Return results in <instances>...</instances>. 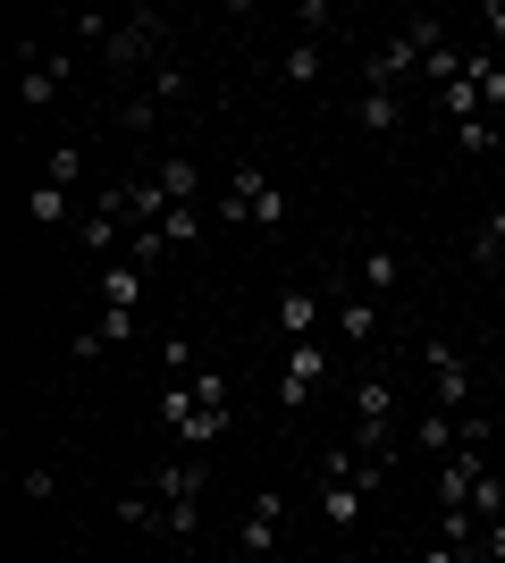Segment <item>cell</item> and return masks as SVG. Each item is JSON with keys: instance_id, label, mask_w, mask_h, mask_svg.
I'll use <instances>...</instances> for the list:
<instances>
[{"instance_id": "1", "label": "cell", "mask_w": 505, "mask_h": 563, "mask_svg": "<svg viewBox=\"0 0 505 563\" xmlns=\"http://www.w3.org/2000/svg\"><path fill=\"white\" fill-rule=\"evenodd\" d=\"M211 228H287V194L270 186L262 161H237V168H228V194H219Z\"/></svg>"}, {"instance_id": "2", "label": "cell", "mask_w": 505, "mask_h": 563, "mask_svg": "<svg viewBox=\"0 0 505 563\" xmlns=\"http://www.w3.org/2000/svg\"><path fill=\"white\" fill-rule=\"evenodd\" d=\"M354 454L396 463V378H387V371L354 378Z\"/></svg>"}, {"instance_id": "3", "label": "cell", "mask_w": 505, "mask_h": 563, "mask_svg": "<svg viewBox=\"0 0 505 563\" xmlns=\"http://www.w3.org/2000/svg\"><path fill=\"white\" fill-rule=\"evenodd\" d=\"M101 59H110V68H161L168 59V18L161 9H135V18H119L110 25V43H101Z\"/></svg>"}, {"instance_id": "4", "label": "cell", "mask_w": 505, "mask_h": 563, "mask_svg": "<svg viewBox=\"0 0 505 563\" xmlns=\"http://www.w3.org/2000/svg\"><path fill=\"white\" fill-rule=\"evenodd\" d=\"M228 421H237L228 378H219V371H194V412H186V429H177V446H186V454H211L219 438H228Z\"/></svg>"}, {"instance_id": "5", "label": "cell", "mask_w": 505, "mask_h": 563, "mask_svg": "<svg viewBox=\"0 0 505 563\" xmlns=\"http://www.w3.org/2000/svg\"><path fill=\"white\" fill-rule=\"evenodd\" d=\"M278 530H287V496H278V488L244 496V521H237V555H244V563H270V555H278Z\"/></svg>"}, {"instance_id": "6", "label": "cell", "mask_w": 505, "mask_h": 563, "mask_svg": "<svg viewBox=\"0 0 505 563\" xmlns=\"http://www.w3.org/2000/svg\"><path fill=\"white\" fill-rule=\"evenodd\" d=\"M421 371H430V396H438V412L472 421V371H463V353L447 345V336H430V345H421Z\"/></svg>"}, {"instance_id": "7", "label": "cell", "mask_w": 505, "mask_h": 563, "mask_svg": "<svg viewBox=\"0 0 505 563\" xmlns=\"http://www.w3.org/2000/svg\"><path fill=\"white\" fill-rule=\"evenodd\" d=\"M161 505H186V514H202V496H211V454H177V463H152L144 479Z\"/></svg>"}, {"instance_id": "8", "label": "cell", "mask_w": 505, "mask_h": 563, "mask_svg": "<svg viewBox=\"0 0 505 563\" xmlns=\"http://www.w3.org/2000/svg\"><path fill=\"white\" fill-rule=\"evenodd\" d=\"M337 362H329V345L320 336H304V345H287V371H278V404L287 412H304V404L320 396V378H329Z\"/></svg>"}, {"instance_id": "9", "label": "cell", "mask_w": 505, "mask_h": 563, "mask_svg": "<svg viewBox=\"0 0 505 563\" xmlns=\"http://www.w3.org/2000/svg\"><path fill=\"white\" fill-rule=\"evenodd\" d=\"M68 51H18V101L25 110H51L59 101V85H68Z\"/></svg>"}, {"instance_id": "10", "label": "cell", "mask_w": 505, "mask_h": 563, "mask_svg": "<svg viewBox=\"0 0 505 563\" xmlns=\"http://www.w3.org/2000/svg\"><path fill=\"white\" fill-rule=\"evenodd\" d=\"M488 479V446H455L447 463L430 471V488H438V514H455V505H472V488Z\"/></svg>"}, {"instance_id": "11", "label": "cell", "mask_w": 505, "mask_h": 563, "mask_svg": "<svg viewBox=\"0 0 505 563\" xmlns=\"http://www.w3.org/2000/svg\"><path fill=\"white\" fill-rule=\"evenodd\" d=\"M144 286H152V269H135V261H101V269H94V303L101 311H135V303H144Z\"/></svg>"}, {"instance_id": "12", "label": "cell", "mask_w": 505, "mask_h": 563, "mask_svg": "<svg viewBox=\"0 0 505 563\" xmlns=\"http://www.w3.org/2000/svg\"><path fill=\"white\" fill-rule=\"evenodd\" d=\"M135 336H144V320H135V311H94V320L76 329V362H101L110 345H135Z\"/></svg>"}, {"instance_id": "13", "label": "cell", "mask_w": 505, "mask_h": 563, "mask_svg": "<svg viewBox=\"0 0 505 563\" xmlns=\"http://www.w3.org/2000/svg\"><path fill=\"white\" fill-rule=\"evenodd\" d=\"M354 278H362V295L380 303V295H396V286H405V253H396V244H362Z\"/></svg>"}, {"instance_id": "14", "label": "cell", "mask_w": 505, "mask_h": 563, "mask_svg": "<svg viewBox=\"0 0 505 563\" xmlns=\"http://www.w3.org/2000/svg\"><path fill=\"white\" fill-rule=\"evenodd\" d=\"M152 186H161L168 211H177V202H202V168H194L186 152H168V161H152Z\"/></svg>"}, {"instance_id": "15", "label": "cell", "mask_w": 505, "mask_h": 563, "mask_svg": "<svg viewBox=\"0 0 505 563\" xmlns=\"http://www.w3.org/2000/svg\"><path fill=\"white\" fill-rule=\"evenodd\" d=\"M354 118H362V135H396V126H405V93L362 85V93H354Z\"/></svg>"}, {"instance_id": "16", "label": "cell", "mask_w": 505, "mask_h": 563, "mask_svg": "<svg viewBox=\"0 0 505 563\" xmlns=\"http://www.w3.org/2000/svg\"><path fill=\"white\" fill-rule=\"evenodd\" d=\"M278 336H287V345H304V336H320V295H304V286H287V295H278Z\"/></svg>"}, {"instance_id": "17", "label": "cell", "mask_w": 505, "mask_h": 563, "mask_svg": "<svg viewBox=\"0 0 505 563\" xmlns=\"http://www.w3.org/2000/svg\"><path fill=\"white\" fill-rule=\"evenodd\" d=\"M320 521H329L337 539L362 521V488H354V479H320Z\"/></svg>"}, {"instance_id": "18", "label": "cell", "mask_w": 505, "mask_h": 563, "mask_svg": "<svg viewBox=\"0 0 505 563\" xmlns=\"http://www.w3.org/2000/svg\"><path fill=\"white\" fill-rule=\"evenodd\" d=\"M337 336H345V345H380V303H371V295H345V303H337Z\"/></svg>"}, {"instance_id": "19", "label": "cell", "mask_w": 505, "mask_h": 563, "mask_svg": "<svg viewBox=\"0 0 505 563\" xmlns=\"http://www.w3.org/2000/svg\"><path fill=\"white\" fill-rule=\"evenodd\" d=\"M329 479H354V488L371 496V488L387 479V463H380V454H354V446H337V454H329Z\"/></svg>"}, {"instance_id": "20", "label": "cell", "mask_w": 505, "mask_h": 563, "mask_svg": "<svg viewBox=\"0 0 505 563\" xmlns=\"http://www.w3.org/2000/svg\"><path fill=\"white\" fill-rule=\"evenodd\" d=\"M472 85H481V118H505V59L472 51Z\"/></svg>"}, {"instance_id": "21", "label": "cell", "mask_w": 505, "mask_h": 563, "mask_svg": "<svg viewBox=\"0 0 505 563\" xmlns=\"http://www.w3.org/2000/svg\"><path fill=\"white\" fill-rule=\"evenodd\" d=\"M161 235L168 244H202V235H211V211H202V202H177V211L161 219Z\"/></svg>"}, {"instance_id": "22", "label": "cell", "mask_w": 505, "mask_h": 563, "mask_svg": "<svg viewBox=\"0 0 505 563\" xmlns=\"http://www.w3.org/2000/svg\"><path fill=\"white\" fill-rule=\"evenodd\" d=\"M144 93L161 101V110H168V101H186V93H194V76H186V59H161V68L144 76Z\"/></svg>"}, {"instance_id": "23", "label": "cell", "mask_w": 505, "mask_h": 563, "mask_svg": "<svg viewBox=\"0 0 505 563\" xmlns=\"http://www.w3.org/2000/svg\"><path fill=\"white\" fill-rule=\"evenodd\" d=\"M320 68H329V59H320V43H287V59H278V76H287L295 93H304V85H320Z\"/></svg>"}, {"instance_id": "24", "label": "cell", "mask_w": 505, "mask_h": 563, "mask_svg": "<svg viewBox=\"0 0 505 563\" xmlns=\"http://www.w3.org/2000/svg\"><path fill=\"white\" fill-rule=\"evenodd\" d=\"M329 34H337L329 0H295V43H329Z\"/></svg>"}, {"instance_id": "25", "label": "cell", "mask_w": 505, "mask_h": 563, "mask_svg": "<svg viewBox=\"0 0 505 563\" xmlns=\"http://www.w3.org/2000/svg\"><path fill=\"white\" fill-rule=\"evenodd\" d=\"M25 211H34V228H68L76 194H68V186H34V202H25Z\"/></svg>"}, {"instance_id": "26", "label": "cell", "mask_w": 505, "mask_h": 563, "mask_svg": "<svg viewBox=\"0 0 505 563\" xmlns=\"http://www.w3.org/2000/svg\"><path fill=\"white\" fill-rule=\"evenodd\" d=\"M76 177H85V152H76V143H51V152H43V186L76 194Z\"/></svg>"}, {"instance_id": "27", "label": "cell", "mask_w": 505, "mask_h": 563, "mask_svg": "<svg viewBox=\"0 0 505 563\" xmlns=\"http://www.w3.org/2000/svg\"><path fill=\"white\" fill-rule=\"evenodd\" d=\"M119 521H127V530H161V521H168V505H161L152 488H135V496H119Z\"/></svg>"}, {"instance_id": "28", "label": "cell", "mask_w": 505, "mask_h": 563, "mask_svg": "<svg viewBox=\"0 0 505 563\" xmlns=\"http://www.w3.org/2000/svg\"><path fill=\"white\" fill-rule=\"evenodd\" d=\"M505 143V118H463L455 126V152H497Z\"/></svg>"}, {"instance_id": "29", "label": "cell", "mask_w": 505, "mask_h": 563, "mask_svg": "<svg viewBox=\"0 0 505 563\" xmlns=\"http://www.w3.org/2000/svg\"><path fill=\"white\" fill-rule=\"evenodd\" d=\"M168 253H177V244H168L161 228H135V235H127V261H135V269H161Z\"/></svg>"}, {"instance_id": "30", "label": "cell", "mask_w": 505, "mask_h": 563, "mask_svg": "<svg viewBox=\"0 0 505 563\" xmlns=\"http://www.w3.org/2000/svg\"><path fill=\"white\" fill-rule=\"evenodd\" d=\"M472 261H505V202L481 219V235H472Z\"/></svg>"}, {"instance_id": "31", "label": "cell", "mask_w": 505, "mask_h": 563, "mask_svg": "<svg viewBox=\"0 0 505 563\" xmlns=\"http://www.w3.org/2000/svg\"><path fill=\"white\" fill-rule=\"evenodd\" d=\"M472 514H481V530H488V521H505V479H497V471L472 488Z\"/></svg>"}, {"instance_id": "32", "label": "cell", "mask_w": 505, "mask_h": 563, "mask_svg": "<svg viewBox=\"0 0 505 563\" xmlns=\"http://www.w3.org/2000/svg\"><path fill=\"white\" fill-rule=\"evenodd\" d=\"M161 362H168L177 378H194V371H202V362H194V336H177V329L161 336Z\"/></svg>"}, {"instance_id": "33", "label": "cell", "mask_w": 505, "mask_h": 563, "mask_svg": "<svg viewBox=\"0 0 505 563\" xmlns=\"http://www.w3.org/2000/svg\"><path fill=\"white\" fill-rule=\"evenodd\" d=\"M127 135H152V118H161V101H152V93H135V101H127Z\"/></svg>"}, {"instance_id": "34", "label": "cell", "mask_w": 505, "mask_h": 563, "mask_svg": "<svg viewBox=\"0 0 505 563\" xmlns=\"http://www.w3.org/2000/svg\"><path fill=\"white\" fill-rule=\"evenodd\" d=\"M481 25H488V43L505 51V0H488V9H481Z\"/></svg>"}, {"instance_id": "35", "label": "cell", "mask_w": 505, "mask_h": 563, "mask_svg": "<svg viewBox=\"0 0 505 563\" xmlns=\"http://www.w3.org/2000/svg\"><path fill=\"white\" fill-rule=\"evenodd\" d=\"M421 563H463V555H455V547H430V555H421Z\"/></svg>"}]
</instances>
